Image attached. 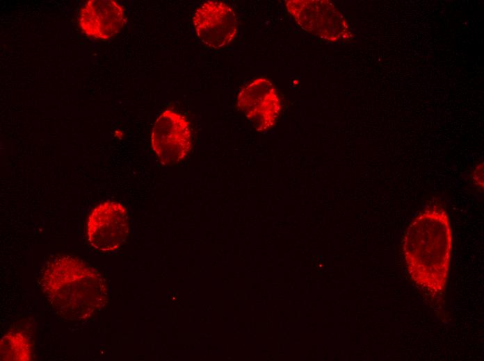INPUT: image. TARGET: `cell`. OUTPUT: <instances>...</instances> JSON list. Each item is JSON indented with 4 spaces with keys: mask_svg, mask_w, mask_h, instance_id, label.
Here are the masks:
<instances>
[{
    "mask_svg": "<svg viewBox=\"0 0 484 361\" xmlns=\"http://www.w3.org/2000/svg\"><path fill=\"white\" fill-rule=\"evenodd\" d=\"M452 250L446 212L432 207L419 214L403 238L402 251L411 278L432 295L444 291Z\"/></svg>",
    "mask_w": 484,
    "mask_h": 361,
    "instance_id": "cell-1",
    "label": "cell"
},
{
    "mask_svg": "<svg viewBox=\"0 0 484 361\" xmlns=\"http://www.w3.org/2000/svg\"><path fill=\"white\" fill-rule=\"evenodd\" d=\"M40 283L51 307L61 317L82 320L105 305L107 289L102 275L77 257L59 255L48 260Z\"/></svg>",
    "mask_w": 484,
    "mask_h": 361,
    "instance_id": "cell-2",
    "label": "cell"
},
{
    "mask_svg": "<svg viewBox=\"0 0 484 361\" xmlns=\"http://www.w3.org/2000/svg\"><path fill=\"white\" fill-rule=\"evenodd\" d=\"M129 220L126 208L115 201H104L93 208L86 225V237L91 246L102 252L118 249L129 235Z\"/></svg>",
    "mask_w": 484,
    "mask_h": 361,
    "instance_id": "cell-3",
    "label": "cell"
},
{
    "mask_svg": "<svg viewBox=\"0 0 484 361\" xmlns=\"http://www.w3.org/2000/svg\"><path fill=\"white\" fill-rule=\"evenodd\" d=\"M150 141L161 164L174 165L182 161L191 149L192 140L189 123L179 113L166 110L154 122Z\"/></svg>",
    "mask_w": 484,
    "mask_h": 361,
    "instance_id": "cell-4",
    "label": "cell"
},
{
    "mask_svg": "<svg viewBox=\"0 0 484 361\" xmlns=\"http://www.w3.org/2000/svg\"><path fill=\"white\" fill-rule=\"evenodd\" d=\"M286 5L298 26L312 35L330 41H339L348 34L346 21L328 1H289Z\"/></svg>",
    "mask_w": 484,
    "mask_h": 361,
    "instance_id": "cell-5",
    "label": "cell"
},
{
    "mask_svg": "<svg viewBox=\"0 0 484 361\" xmlns=\"http://www.w3.org/2000/svg\"><path fill=\"white\" fill-rule=\"evenodd\" d=\"M193 24L198 39L209 47L216 49L234 40L238 20L234 11L227 4L208 1L195 11Z\"/></svg>",
    "mask_w": 484,
    "mask_h": 361,
    "instance_id": "cell-6",
    "label": "cell"
},
{
    "mask_svg": "<svg viewBox=\"0 0 484 361\" xmlns=\"http://www.w3.org/2000/svg\"><path fill=\"white\" fill-rule=\"evenodd\" d=\"M280 103L277 91L266 78H256L247 84L237 98L239 109L260 131L273 125Z\"/></svg>",
    "mask_w": 484,
    "mask_h": 361,
    "instance_id": "cell-7",
    "label": "cell"
},
{
    "mask_svg": "<svg viewBox=\"0 0 484 361\" xmlns=\"http://www.w3.org/2000/svg\"><path fill=\"white\" fill-rule=\"evenodd\" d=\"M125 22L122 7L115 1L90 0L81 7L78 24L88 37L107 40L115 35Z\"/></svg>",
    "mask_w": 484,
    "mask_h": 361,
    "instance_id": "cell-8",
    "label": "cell"
},
{
    "mask_svg": "<svg viewBox=\"0 0 484 361\" xmlns=\"http://www.w3.org/2000/svg\"><path fill=\"white\" fill-rule=\"evenodd\" d=\"M30 342V338L22 332L8 333L1 339V356L8 353L5 360H29L31 353Z\"/></svg>",
    "mask_w": 484,
    "mask_h": 361,
    "instance_id": "cell-9",
    "label": "cell"
}]
</instances>
